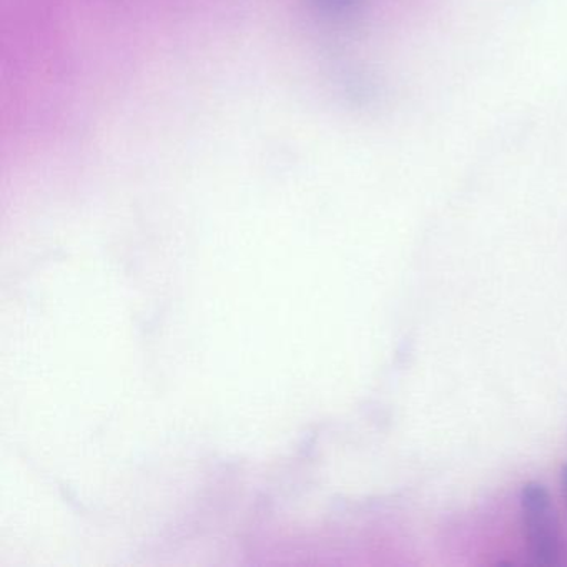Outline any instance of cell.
Returning a JSON list of instances; mask_svg holds the SVG:
<instances>
[{
	"label": "cell",
	"instance_id": "1",
	"mask_svg": "<svg viewBox=\"0 0 567 567\" xmlns=\"http://www.w3.org/2000/svg\"><path fill=\"white\" fill-rule=\"evenodd\" d=\"M520 514L524 536L534 563L537 566H557L560 560L559 524L553 501L543 484H524L520 491Z\"/></svg>",
	"mask_w": 567,
	"mask_h": 567
},
{
	"label": "cell",
	"instance_id": "2",
	"mask_svg": "<svg viewBox=\"0 0 567 567\" xmlns=\"http://www.w3.org/2000/svg\"><path fill=\"white\" fill-rule=\"evenodd\" d=\"M321 4L337 14H350L360 6V0H321Z\"/></svg>",
	"mask_w": 567,
	"mask_h": 567
},
{
	"label": "cell",
	"instance_id": "3",
	"mask_svg": "<svg viewBox=\"0 0 567 567\" xmlns=\"http://www.w3.org/2000/svg\"><path fill=\"white\" fill-rule=\"evenodd\" d=\"M563 491H564V497H566L567 501V464L564 466L563 470Z\"/></svg>",
	"mask_w": 567,
	"mask_h": 567
}]
</instances>
